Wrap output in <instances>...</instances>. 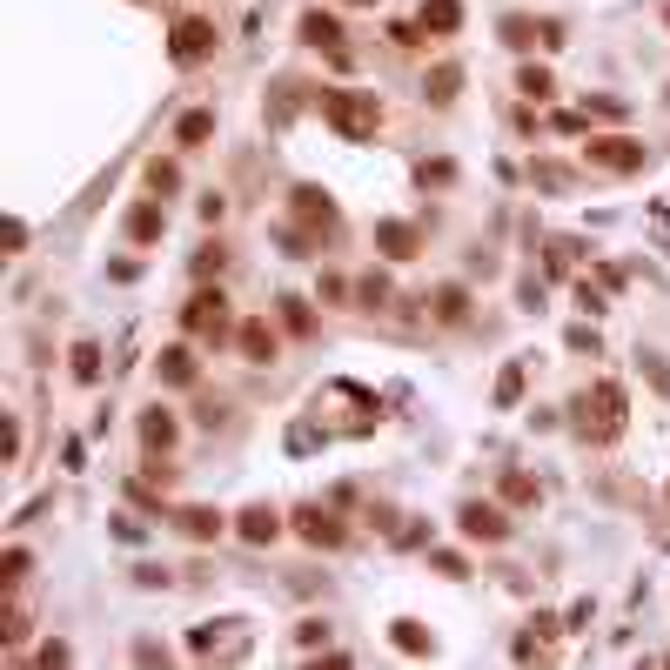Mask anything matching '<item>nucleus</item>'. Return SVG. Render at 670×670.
<instances>
[{
  "label": "nucleus",
  "instance_id": "nucleus-31",
  "mask_svg": "<svg viewBox=\"0 0 670 670\" xmlns=\"http://www.w3.org/2000/svg\"><path fill=\"white\" fill-rule=\"evenodd\" d=\"M295 644H302V650H315V644H329V624H315V617H309V624L295 630Z\"/></svg>",
  "mask_w": 670,
  "mask_h": 670
},
{
  "label": "nucleus",
  "instance_id": "nucleus-1",
  "mask_svg": "<svg viewBox=\"0 0 670 670\" xmlns=\"http://www.w3.org/2000/svg\"><path fill=\"white\" fill-rule=\"evenodd\" d=\"M322 121H329L342 141H376L382 101L376 94H356V88H322Z\"/></svg>",
  "mask_w": 670,
  "mask_h": 670
},
{
  "label": "nucleus",
  "instance_id": "nucleus-30",
  "mask_svg": "<svg viewBox=\"0 0 670 670\" xmlns=\"http://www.w3.org/2000/svg\"><path fill=\"white\" fill-rule=\"evenodd\" d=\"M523 396V369H503V382H496V402H516Z\"/></svg>",
  "mask_w": 670,
  "mask_h": 670
},
{
  "label": "nucleus",
  "instance_id": "nucleus-18",
  "mask_svg": "<svg viewBox=\"0 0 670 670\" xmlns=\"http://www.w3.org/2000/svg\"><path fill=\"white\" fill-rule=\"evenodd\" d=\"M208 134H215V108H188L175 121V148H201Z\"/></svg>",
  "mask_w": 670,
  "mask_h": 670
},
{
  "label": "nucleus",
  "instance_id": "nucleus-23",
  "mask_svg": "<svg viewBox=\"0 0 670 670\" xmlns=\"http://www.w3.org/2000/svg\"><path fill=\"white\" fill-rule=\"evenodd\" d=\"M74 376H81V382H101V342H88V335L74 342Z\"/></svg>",
  "mask_w": 670,
  "mask_h": 670
},
{
  "label": "nucleus",
  "instance_id": "nucleus-2",
  "mask_svg": "<svg viewBox=\"0 0 670 670\" xmlns=\"http://www.w3.org/2000/svg\"><path fill=\"white\" fill-rule=\"evenodd\" d=\"M181 329L195 335V342H222L228 335V295L222 289H195L188 309H181Z\"/></svg>",
  "mask_w": 670,
  "mask_h": 670
},
{
  "label": "nucleus",
  "instance_id": "nucleus-4",
  "mask_svg": "<svg viewBox=\"0 0 670 670\" xmlns=\"http://www.w3.org/2000/svg\"><path fill=\"white\" fill-rule=\"evenodd\" d=\"M168 54H175V67H201L208 54H215V21H201V14H181L175 34H168Z\"/></svg>",
  "mask_w": 670,
  "mask_h": 670
},
{
  "label": "nucleus",
  "instance_id": "nucleus-10",
  "mask_svg": "<svg viewBox=\"0 0 670 670\" xmlns=\"http://www.w3.org/2000/svg\"><path fill=\"white\" fill-rule=\"evenodd\" d=\"M175 436H181V423H175V409H141V443L148 449H161V456H168V449H175Z\"/></svg>",
  "mask_w": 670,
  "mask_h": 670
},
{
  "label": "nucleus",
  "instance_id": "nucleus-7",
  "mask_svg": "<svg viewBox=\"0 0 670 670\" xmlns=\"http://www.w3.org/2000/svg\"><path fill=\"white\" fill-rule=\"evenodd\" d=\"M456 530H463L469 543H503V536H510V510H496V503H463V510H456Z\"/></svg>",
  "mask_w": 670,
  "mask_h": 670
},
{
  "label": "nucleus",
  "instance_id": "nucleus-24",
  "mask_svg": "<svg viewBox=\"0 0 670 670\" xmlns=\"http://www.w3.org/2000/svg\"><path fill=\"white\" fill-rule=\"evenodd\" d=\"M275 309H282V329H289V335H315V322H309V302H295V295H282Z\"/></svg>",
  "mask_w": 670,
  "mask_h": 670
},
{
  "label": "nucleus",
  "instance_id": "nucleus-15",
  "mask_svg": "<svg viewBox=\"0 0 670 670\" xmlns=\"http://www.w3.org/2000/svg\"><path fill=\"white\" fill-rule=\"evenodd\" d=\"M155 376L168 382V389H188V382H195V349H188V342H175V349H161Z\"/></svg>",
  "mask_w": 670,
  "mask_h": 670
},
{
  "label": "nucleus",
  "instance_id": "nucleus-11",
  "mask_svg": "<svg viewBox=\"0 0 670 670\" xmlns=\"http://www.w3.org/2000/svg\"><path fill=\"white\" fill-rule=\"evenodd\" d=\"M376 248L389 255V262H409V255L423 248V235H416L409 222H376Z\"/></svg>",
  "mask_w": 670,
  "mask_h": 670
},
{
  "label": "nucleus",
  "instance_id": "nucleus-27",
  "mask_svg": "<svg viewBox=\"0 0 670 670\" xmlns=\"http://www.w3.org/2000/svg\"><path fill=\"white\" fill-rule=\"evenodd\" d=\"M516 94H530V101H550V67H523V74H516Z\"/></svg>",
  "mask_w": 670,
  "mask_h": 670
},
{
  "label": "nucleus",
  "instance_id": "nucleus-29",
  "mask_svg": "<svg viewBox=\"0 0 670 670\" xmlns=\"http://www.w3.org/2000/svg\"><path fill=\"white\" fill-rule=\"evenodd\" d=\"M148 181H155L161 195H175V188H181V175H175V161H148Z\"/></svg>",
  "mask_w": 670,
  "mask_h": 670
},
{
  "label": "nucleus",
  "instance_id": "nucleus-6",
  "mask_svg": "<svg viewBox=\"0 0 670 670\" xmlns=\"http://www.w3.org/2000/svg\"><path fill=\"white\" fill-rule=\"evenodd\" d=\"M295 536L302 543H315V550H342V523H335V510H322V503H295Z\"/></svg>",
  "mask_w": 670,
  "mask_h": 670
},
{
  "label": "nucleus",
  "instance_id": "nucleus-14",
  "mask_svg": "<svg viewBox=\"0 0 670 670\" xmlns=\"http://www.w3.org/2000/svg\"><path fill=\"white\" fill-rule=\"evenodd\" d=\"M235 530H242V543H275V536H282V510H268V503H248Z\"/></svg>",
  "mask_w": 670,
  "mask_h": 670
},
{
  "label": "nucleus",
  "instance_id": "nucleus-12",
  "mask_svg": "<svg viewBox=\"0 0 670 670\" xmlns=\"http://www.w3.org/2000/svg\"><path fill=\"white\" fill-rule=\"evenodd\" d=\"M242 356L255 362V369L275 362V329H268V315H248V322H242Z\"/></svg>",
  "mask_w": 670,
  "mask_h": 670
},
{
  "label": "nucleus",
  "instance_id": "nucleus-25",
  "mask_svg": "<svg viewBox=\"0 0 670 670\" xmlns=\"http://www.w3.org/2000/svg\"><path fill=\"white\" fill-rule=\"evenodd\" d=\"M503 503L530 510V503H536V483H530V476H516V469H503Z\"/></svg>",
  "mask_w": 670,
  "mask_h": 670
},
{
  "label": "nucleus",
  "instance_id": "nucleus-35",
  "mask_svg": "<svg viewBox=\"0 0 670 670\" xmlns=\"http://www.w3.org/2000/svg\"><path fill=\"white\" fill-rule=\"evenodd\" d=\"M664 21H670V7H664Z\"/></svg>",
  "mask_w": 670,
  "mask_h": 670
},
{
  "label": "nucleus",
  "instance_id": "nucleus-22",
  "mask_svg": "<svg viewBox=\"0 0 670 670\" xmlns=\"http://www.w3.org/2000/svg\"><path fill=\"white\" fill-rule=\"evenodd\" d=\"M496 34H503L510 47H536V41H543V27H536L530 14H503V21H496Z\"/></svg>",
  "mask_w": 670,
  "mask_h": 670
},
{
  "label": "nucleus",
  "instance_id": "nucleus-34",
  "mask_svg": "<svg viewBox=\"0 0 670 670\" xmlns=\"http://www.w3.org/2000/svg\"><path fill=\"white\" fill-rule=\"evenodd\" d=\"M342 7H376V0H342Z\"/></svg>",
  "mask_w": 670,
  "mask_h": 670
},
{
  "label": "nucleus",
  "instance_id": "nucleus-26",
  "mask_svg": "<svg viewBox=\"0 0 670 670\" xmlns=\"http://www.w3.org/2000/svg\"><path fill=\"white\" fill-rule=\"evenodd\" d=\"M27 570H34V557H27V550H7V557H0V583H7V590H21Z\"/></svg>",
  "mask_w": 670,
  "mask_h": 670
},
{
  "label": "nucleus",
  "instance_id": "nucleus-21",
  "mask_svg": "<svg viewBox=\"0 0 670 670\" xmlns=\"http://www.w3.org/2000/svg\"><path fill=\"white\" fill-rule=\"evenodd\" d=\"M456 88H463V67H456V61H443V67L423 81V94L436 101V108H449V101H456Z\"/></svg>",
  "mask_w": 670,
  "mask_h": 670
},
{
  "label": "nucleus",
  "instance_id": "nucleus-19",
  "mask_svg": "<svg viewBox=\"0 0 670 670\" xmlns=\"http://www.w3.org/2000/svg\"><path fill=\"white\" fill-rule=\"evenodd\" d=\"M389 637H396L402 657H429V650H436V637H429V630L416 624V617H396V624H389Z\"/></svg>",
  "mask_w": 670,
  "mask_h": 670
},
{
  "label": "nucleus",
  "instance_id": "nucleus-16",
  "mask_svg": "<svg viewBox=\"0 0 670 670\" xmlns=\"http://www.w3.org/2000/svg\"><path fill=\"white\" fill-rule=\"evenodd\" d=\"M436 322H443V329H463L469 322V289L463 282H443V289H436Z\"/></svg>",
  "mask_w": 670,
  "mask_h": 670
},
{
  "label": "nucleus",
  "instance_id": "nucleus-9",
  "mask_svg": "<svg viewBox=\"0 0 670 670\" xmlns=\"http://www.w3.org/2000/svg\"><path fill=\"white\" fill-rule=\"evenodd\" d=\"M295 34H302V47H322V54H342V21H335V14H322V7H309V14L295 21Z\"/></svg>",
  "mask_w": 670,
  "mask_h": 670
},
{
  "label": "nucleus",
  "instance_id": "nucleus-33",
  "mask_svg": "<svg viewBox=\"0 0 670 670\" xmlns=\"http://www.w3.org/2000/svg\"><path fill=\"white\" fill-rule=\"evenodd\" d=\"M222 215H228V201H222V195H201V222L215 228V222H222Z\"/></svg>",
  "mask_w": 670,
  "mask_h": 670
},
{
  "label": "nucleus",
  "instance_id": "nucleus-20",
  "mask_svg": "<svg viewBox=\"0 0 670 670\" xmlns=\"http://www.w3.org/2000/svg\"><path fill=\"white\" fill-rule=\"evenodd\" d=\"M161 235H168V215H161L155 201H141L128 215V242H161Z\"/></svg>",
  "mask_w": 670,
  "mask_h": 670
},
{
  "label": "nucleus",
  "instance_id": "nucleus-32",
  "mask_svg": "<svg viewBox=\"0 0 670 670\" xmlns=\"http://www.w3.org/2000/svg\"><path fill=\"white\" fill-rule=\"evenodd\" d=\"M416 175H423V181H436V188H449V181H456V168H449V161H423Z\"/></svg>",
  "mask_w": 670,
  "mask_h": 670
},
{
  "label": "nucleus",
  "instance_id": "nucleus-3",
  "mask_svg": "<svg viewBox=\"0 0 670 670\" xmlns=\"http://www.w3.org/2000/svg\"><path fill=\"white\" fill-rule=\"evenodd\" d=\"M577 416H583V436H590V429H597V436H617V429H624V389H617V382L583 389V396H577Z\"/></svg>",
  "mask_w": 670,
  "mask_h": 670
},
{
  "label": "nucleus",
  "instance_id": "nucleus-28",
  "mask_svg": "<svg viewBox=\"0 0 670 670\" xmlns=\"http://www.w3.org/2000/svg\"><path fill=\"white\" fill-rule=\"evenodd\" d=\"M222 268H228V248L222 242H201L195 248V275H222Z\"/></svg>",
  "mask_w": 670,
  "mask_h": 670
},
{
  "label": "nucleus",
  "instance_id": "nucleus-13",
  "mask_svg": "<svg viewBox=\"0 0 670 670\" xmlns=\"http://www.w3.org/2000/svg\"><path fill=\"white\" fill-rule=\"evenodd\" d=\"M175 530L195 536V543H215L222 536V510H208V503H188V510H175Z\"/></svg>",
  "mask_w": 670,
  "mask_h": 670
},
{
  "label": "nucleus",
  "instance_id": "nucleus-17",
  "mask_svg": "<svg viewBox=\"0 0 670 670\" xmlns=\"http://www.w3.org/2000/svg\"><path fill=\"white\" fill-rule=\"evenodd\" d=\"M463 27V0H423V34H456Z\"/></svg>",
  "mask_w": 670,
  "mask_h": 670
},
{
  "label": "nucleus",
  "instance_id": "nucleus-5",
  "mask_svg": "<svg viewBox=\"0 0 670 670\" xmlns=\"http://www.w3.org/2000/svg\"><path fill=\"white\" fill-rule=\"evenodd\" d=\"M583 155H590V168H603V175H637V168H644V141H630V134H603V141H590Z\"/></svg>",
  "mask_w": 670,
  "mask_h": 670
},
{
  "label": "nucleus",
  "instance_id": "nucleus-8",
  "mask_svg": "<svg viewBox=\"0 0 670 670\" xmlns=\"http://www.w3.org/2000/svg\"><path fill=\"white\" fill-rule=\"evenodd\" d=\"M295 222L315 228V235H335V228H342V215H335V201L322 195V188H295Z\"/></svg>",
  "mask_w": 670,
  "mask_h": 670
}]
</instances>
